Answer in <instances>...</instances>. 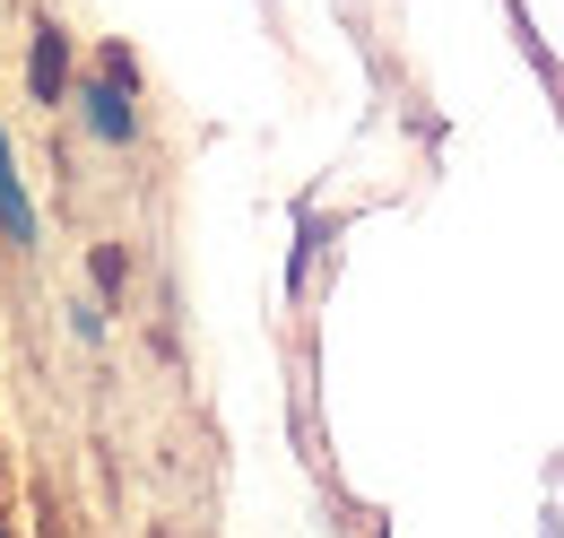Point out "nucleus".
I'll use <instances>...</instances> for the list:
<instances>
[{"label":"nucleus","mask_w":564,"mask_h":538,"mask_svg":"<svg viewBox=\"0 0 564 538\" xmlns=\"http://www.w3.org/2000/svg\"><path fill=\"white\" fill-rule=\"evenodd\" d=\"M62 69H70V53H62V35L44 26V35H35V96H44V105L62 96Z\"/></svg>","instance_id":"obj_3"},{"label":"nucleus","mask_w":564,"mask_h":538,"mask_svg":"<svg viewBox=\"0 0 564 538\" xmlns=\"http://www.w3.org/2000/svg\"><path fill=\"white\" fill-rule=\"evenodd\" d=\"M0 235H9V244H35V201H26V183H18L9 131H0Z\"/></svg>","instance_id":"obj_1"},{"label":"nucleus","mask_w":564,"mask_h":538,"mask_svg":"<svg viewBox=\"0 0 564 538\" xmlns=\"http://www.w3.org/2000/svg\"><path fill=\"white\" fill-rule=\"evenodd\" d=\"M87 122H96V139H131V96H122V78H105V87L87 96Z\"/></svg>","instance_id":"obj_2"}]
</instances>
